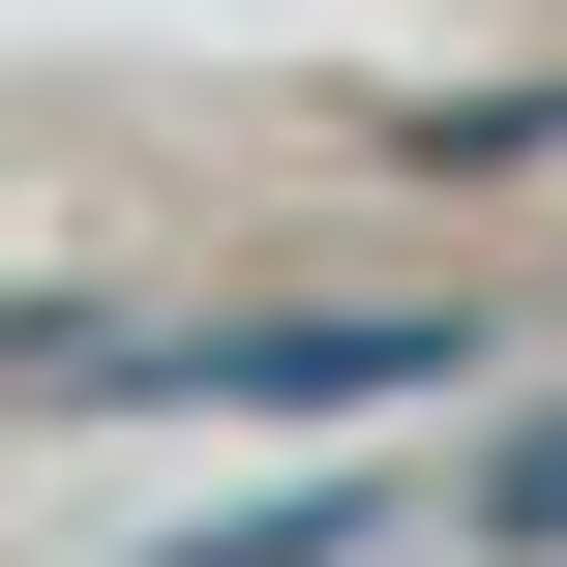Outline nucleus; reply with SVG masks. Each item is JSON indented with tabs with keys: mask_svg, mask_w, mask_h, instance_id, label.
Masks as SVG:
<instances>
[{
	"mask_svg": "<svg viewBox=\"0 0 567 567\" xmlns=\"http://www.w3.org/2000/svg\"><path fill=\"white\" fill-rule=\"evenodd\" d=\"M179 419H329V389H449V329H209V359H120Z\"/></svg>",
	"mask_w": 567,
	"mask_h": 567,
	"instance_id": "obj_1",
	"label": "nucleus"
}]
</instances>
